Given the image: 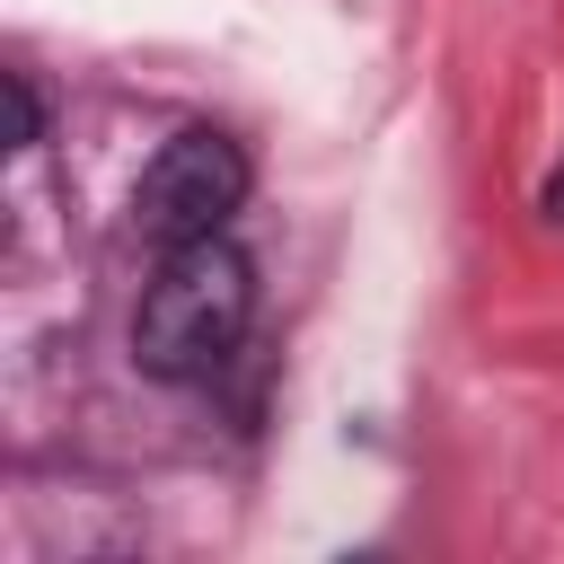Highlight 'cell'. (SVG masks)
Masks as SVG:
<instances>
[{
  "label": "cell",
  "instance_id": "4",
  "mask_svg": "<svg viewBox=\"0 0 564 564\" xmlns=\"http://www.w3.org/2000/svg\"><path fill=\"white\" fill-rule=\"evenodd\" d=\"M546 220H564V167L546 176Z\"/></svg>",
  "mask_w": 564,
  "mask_h": 564
},
{
  "label": "cell",
  "instance_id": "3",
  "mask_svg": "<svg viewBox=\"0 0 564 564\" xmlns=\"http://www.w3.org/2000/svg\"><path fill=\"white\" fill-rule=\"evenodd\" d=\"M9 97H18V150H35V141H44V97H35V79L9 70Z\"/></svg>",
  "mask_w": 564,
  "mask_h": 564
},
{
  "label": "cell",
  "instance_id": "1",
  "mask_svg": "<svg viewBox=\"0 0 564 564\" xmlns=\"http://www.w3.org/2000/svg\"><path fill=\"white\" fill-rule=\"evenodd\" d=\"M256 317V264L247 247H229L220 229L212 238H185L159 256V273L141 282V308H132V361L150 379H212L238 335Z\"/></svg>",
  "mask_w": 564,
  "mask_h": 564
},
{
  "label": "cell",
  "instance_id": "2",
  "mask_svg": "<svg viewBox=\"0 0 564 564\" xmlns=\"http://www.w3.org/2000/svg\"><path fill=\"white\" fill-rule=\"evenodd\" d=\"M247 185H256L247 150H238L229 132L194 123V132H176V141L141 167V185H132V229H141L150 247L212 238V229H229V212L247 203Z\"/></svg>",
  "mask_w": 564,
  "mask_h": 564
}]
</instances>
